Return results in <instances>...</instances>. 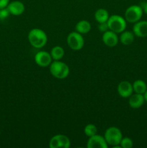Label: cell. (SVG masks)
Here are the masks:
<instances>
[{
  "mask_svg": "<svg viewBox=\"0 0 147 148\" xmlns=\"http://www.w3.org/2000/svg\"><path fill=\"white\" fill-rule=\"evenodd\" d=\"M29 42L32 46L36 49H41L46 46L48 41L46 33L39 28H33L29 32L27 36Z\"/></svg>",
  "mask_w": 147,
  "mask_h": 148,
  "instance_id": "1",
  "label": "cell"
},
{
  "mask_svg": "<svg viewBox=\"0 0 147 148\" xmlns=\"http://www.w3.org/2000/svg\"><path fill=\"white\" fill-rule=\"evenodd\" d=\"M50 72L57 79H65L69 75V67L64 62L54 60L50 64Z\"/></svg>",
  "mask_w": 147,
  "mask_h": 148,
  "instance_id": "2",
  "label": "cell"
},
{
  "mask_svg": "<svg viewBox=\"0 0 147 148\" xmlns=\"http://www.w3.org/2000/svg\"><path fill=\"white\" fill-rule=\"evenodd\" d=\"M104 137L108 145L113 147L115 145H119L122 138V134L118 127H111L105 131Z\"/></svg>",
  "mask_w": 147,
  "mask_h": 148,
  "instance_id": "3",
  "label": "cell"
},
{
  "mask_svg": "<svg viewBox=\"0 0 147 148\" xmlns=\"http://www.w3.org/2000/svg\"><path fill=\"white\" fill-rule=\"evenodd\" d=\"M107 23H108L109 30L116 33H122L126 28L125 20L123 17L118 15V14H113V15L110 16Z\"/></svg>",
  "mask_w": 147,
  "mask_h": 148,
  "instance_id": "4",
  "label": "cell"
},
{
  "mask_svg": "<svg viewBox=\"0 0 147 148\" xmlns=\"http://www.w3.org/2000/svg\"><path fill=\"white\" fill-rule=\"evenodd\" d=\"M67 43L74 51H79L83 48L84 40L82 34L78 32H71L67 36Z\"/></svg>",
  "mask_w": 147,
  "mask_h": 148,
  "instance_id": "5",
  "label": "cell"
},
{
  "mask_svg": "<svg viewBox=\"0 0 147 148\" xmlns=\"http://www.w3.org/2000/svg\"><path fill=\"white\" fill-rule=\"evenodd\" d=\"M143 14V9L141 6L132 5L127 8L125 12V20L128 23H135L139 21Z\"/></svg>",
  "mask_w": 147,
  "mask_h": 148,
  "instance_id": "6",
  "label": "cell"
},
{
  "mask_svg": "<svg viewBox=\"0 0 147 148\" xmlns=\"http://www.w3.org/2000/svg\"><path fill=\"white\" fill-rule=\"evenodd\" d=\"M52 57L50 53L45 51H40L35 56V62L41 67H46L50 66L52 62Z\"/></svg>",
  "mask_w": 147,
  "mask_h": 148,
  "instance_id": "7",
  "label": "cell"
},
{
  "mask_svg": "<svg viewBox=\"0 0 147 148\" xmlns=\"http://www.w3.org/2000/svg\"><path fill=\"white\" fill-rule=\"evenodd\" d=\"M87 148H107L108 147V143L105 140V137L99 134L89 137L86 145Z\"/></svg>",
  "mask_w": 147,
  "mask_h": 148,
  "instance_id": "8",
  "label": "cell"
},
{
  "mask_svg": "<svg viewBox=\"0 0 147 148\" xmlns=\"http://www.w3.org/2000/svg\"><path fill=\"white\" fill-rule=\"evenodd\" d=\"M118 92L122 98H129L133 92V85L128 81H122L118 85Z\"/></svg>",
  "mask_w": 147,
  "mask_h": 148,
  "instance_id": "9",
  "label": "cell"
},
{
  "mask_svg": "<svg viewBox=\"0 0 147 148\" xmlns=\"http://www.w3.org/2000/svg\"><path fill=\"white\" fill-rule=\"evenodd\" d=\"M102 39L103 43L109 47H114L118 43V37L117 33L110 30H108V31L103 33Z\"/></svg>",
  "mask_w": 147,
  "mask_h": 148,
  "instance_id": "10",
  "label": "cell"
},
{
  "mask_svg": "<svg viewBox=\"0 0 147 148\" xmlns=\"http://www.w3.org/2000/svg\"><path fill=\"white\" fill-rule=\"evenodd\" d=\"M10 13L13 15L18 16L22 14L24 11V4L20 1H13L10 2L7 7Z\"/></svg>",
  "mask_w": 147,
  "mask_h": 148,
  "instance_id": "11",
  "label": "cell"
},
{
  "mask_svg": "<svg viewBox=\"0 0 147 148\" xmlns=\"http://www.w3.org/2000/svg\"><path fill=\"white\" fill-rule=\"evenodd\" d=\"M133 32L134 35L140 38H144L147 36V21H138L135 23L133 27Z\"/></svg>",
  "mask_w": 147,
  "mask_h": 148,
  "instance_id": "12",
  "label": "cell"
},
{
  "mask_svg": "<svg viewBox=\"0 0 147 148\" xmlns=\"http://www.w3.org/2000/svg\"><path fill=\"white\" fill-rule=\"evenodd\" d=\"M145 102L144 96L143 94L135 93L133 95H131L129 97V101L128 103L129 106L132 108H139L143 106V104Z\"/></svg>",
  "mask_w": 147,
  "mask_h": 148,
  "instance_id": "13",
  "label": "cell"
},
{
  "mask_svg": "<svg viewBox=\"0 0 147 148\" xmlns=\"http://www.w3.org/2000/svg\"><path fill=\"white\" fill-rule=\"evenodd\" d=\"M76 31L81 34H86L91 30V24L87 20H81L76 25Z\"/></svg>",
  "mask_w": 147,
  "mask_h": 148,
  "instance_id": "14",
  "label": "cell"
},
{
  "mask_svg": "<svg viewBox=\"0 0 147 148\" xmlns=\"http://www.w3.org/2000/svg\"><path fill=\"white\" fill-rule=\"evenodd\" d=\"M120 40L121 43L125 46H128L131 44L134 40V33L133 32L128 31V30H124L121 33L120 36Z\"/></svg>",
  "mask_w": 147,
  "mask_h": 148,
  "instance_id": "15",
  "label": "cell"
},
{
  "mask_svg": "<svg viewBox=\"0 0 147 148\" xmlns=\"http://www.w3.org/2000/svg\"><path fill=\"white\" fill-rule=\"evenodd\" d=\"M109 17V13L105 9H98L95 13V19L98 23H106Z\"/></svg>",
  "mask_w": 147,
  "mask_h": 148,
  "instance_id": "16",
  "label": "cell"
},
{
  "mask_svg": "<svg viewBox=\"0 0 147 148\" xmlns=\"http://www.w3.org/2000/svg\"><path fill=\"white\" fill-rule=\"evenodd\" d=\"M133 89L135 93L143 94L144 95V92L146 91L147 90V85L144 81L141 80V79H137L135 80L133 83L132 84Z\"/></svg>",
  "mask_w": 147,
  "mask_h": 148,
  "instance_id": "17",
  "label": "cell"
},
{
  "mask_svg": "<svg viewBox=\"0 0 147 148\" xmlns=\"http://www.w3.org/2000/svg\"><path fill=\"white\" fill-rule=\"evenodd\" d=\"M64 50L61 46H56L50 51V56L53 60H61L64 56Z\"/></svg>",
  "mask_w": 147,
  "mask_h": 148,
  "instance_id": "18",
  "label": "cell"
},
{
  "mask_svg": "<svg viewBox=\"0 0 147 148\" xmlns=\"http://www.w3.org/2000/svg\"><path fill=\"white\" fill-rule=\"evenodd\" d=\"M59 138V143H60V147L62 148H69L71 146L70 140L67 136L64 134H57Z\"/></svg>",
  "mask_w": 147,
  "mask_h": 148,
  "instance_id": "19",
  "label": "cell"
},
{
  "mask_svg": "<svg viewBox=\"0 0 147 148\" xmlns=\"http://www.w3.org/2000/svg\"><path fill=\"white\" fill-rule=\"evenodd\" d=\"M84 134H86L87 137H92V136L95 135L97 132V128L95 124H89L84 127Z\"/></svg>",
  "mask_w": 147,
  "mask_h": 148,
  "instance_id": "20",
  "label": "cell"
},
{
  "mask_svg": "<svg viewBox=\"0 0 147 148\" xmlns=\"http://www.w3.org/2000/svg\"><path fill=\"white\" fill-rule=\"evenodd\" d=\"M120 145L122 148H131L133 145V143L129 137H124L121 140Z\"/></svg>",
  "mask_w": 147,
  "mask_h": 148,
  "instance_id": "21",
  "label": "cell"
},
{
  "mask_svg": "<svg viewBox=\"0 0 147 148\" xmlns=\"http://www.w3.org/2000/svg\"><path fill=\"white\" fill-rule=\"evenodd\" d=\"M49 147L50 148H60V143H59V138L57 135H55L50 139L49 142Z\"/></svg>",
  "mask_w": 147,
  "mask_h": 148,
  "instance_id": "22",
  "label": "cell"
},
{
  "mask_svg": "<svg viewBox=\"0 0 147 148\" xmlns=\"http://www.w3.org/2000/svg\"><path fill=\"white\" fill-rule=\"evenodd\" d=\"M10 14V12L7 10V7L0 9V20H1V21H3V20H6V19L9 17Z\"/></svg>",
  "mask_w": 147,
  "mask_h": 148,
  "instance_id": "23",
  "label": "cell"
},
{
  "mask_svg": "<svg viewBox=\"0 0 147 148\" xmlns=\"http://www.w3.org/2000/svg\"><path fill=\"white\" fill-rule=\"evenodd\" d=\"M98 29L100 32L102 33H105V32L108 31L109 30V27H108V23H99V25H98Z\"/></svg>",
  "mask_w": 147,
  "mask_h": 148,
  "instance_id": "24",
  "label": "cell"
},
{
  "mask_svg": "<svg viewBox=\"0 0 147 148\" xmlns=\"http://www.w3.org/2000/svg\"><path fill=\"white\" fill-rule=\"evenodd\" d=\"M10 3V0H0V9L5 8Z\"/></svg>",
  "mask_w": 147,
  "mask_h": 148,
  "instance_id": "25",
  "label": "cell"
},
{
  "mask_svg": "<svg viewBox=\"0 0 147 148\" xmlns=\"http://www.w3.org/2000/svg\"><path fill=\"white\" fill-rule=\"evenodd\" d=\"M141 8L143 9V11L147 14V1L146 2H142L141 3Z\"/></svg>",
  "mask_w": 147,
  "mask_h": 148,
  "instance_id": "26",
  "label": "cell"
},
{
  "mask_svg": "<svg viewBox=\"0 0 147 148\" xmlns=\"http://www.w3.org/2000/svg\"><path fill=\"white\" fill-rule=\"evenodd\" d=\"M144 99H145V101L147 103V90H146V91L144 92Z\"/></svg>",
  "mask_w": 147,
  "mask_h": 148,
  "instance_id": "27",
  "label": "cell"
},
{
  "mask_svg": "<svg viewBox=\"0 0 147 148\" xmlns=\"http://www.w3.org/2000/svg\"><path fill=\"white\" fill-rule=\"evenodd\" d=\"M0 134H1V132H0Z\"/></svg>",
  "mask_w": 147,
  "mask_h": 148,
  "instance_id": "28",
  "label": "cell"
}]
</instances>
